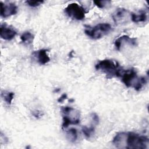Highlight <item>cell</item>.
I'll return each mask as SVG.
<instances>
[{
	"label": "cell",
	"instance_id": "obj_1",
	"mask_svg": "<svg viewBox=\"0 0 149 149\" xmlns=\"http://www.w3.org/2000/svg\"><path fill=\"white\" fill-rule=\"evenodd\" d=\"M113 144L118 148L147 149L149 140L144 136L134 132H119L112 140Z\"/></svg>",
	"mask_w": 149,
	"mask_h": 149
},
{
	"label": "cell",
	"instance_id": "obj_2",
	"mask_svg": "<svg viewBox=\"0 0 149 149\" xmlns=\"http://www.w3.org/2000/svg\"><path fill=\"white\" fill-rule=\"evenodd\" d=\"M122 83L127 87H133L136 91H140L147 83V78L139 77L135 69L132 68L123 70L120 77Z\"/></svg>",
	"mask_w": 149,
	"mask_h": 149
},
{
	"label": "cell",
	"instance_id": "obj_3",
	"mask_svg": "<svg viewBox=\"0 0 149 149\" xmlns=\"http://www.w3.org/2000/svg\"><path fill=\"white\" fill-rule=\"evenodd\" d=\"M97 70L101 71L107 75V78L120 77L123 69L118 62L112 59H103L98 61L95 65Z\"/></svg>",
	"mask_w": 149,
	"mask_h": 149
},
{
	"label": "cell",
	"instance_id": "obj_4",
	"mask_svg": "<svg viewBox=\"0 0 149 149\" xmlns=\"http://www.w3.org/2000/svg\"><path fill=\"white\" fill-rule=\"evenodd\" d=\"M112 30L111 24L107 23H98L94 26H85L84 33L90 38L94 40L101 38Z\"/></svg>",
	"mask_w": 149,
	"mask_h": 149
},
{
	"label": "cell",
	"instance_id": "obj_5",
	"mask_svg": "<svg viewBox=\"0 0 149 149\" xmlns=\"http://www.w3.org/2000/svg\"><path fill=\"white\" fill-rule=\"evenodd\" d=\"M65 12L69 17L76 20L84 19L86 13L84 8L76 3H69L65 8Z\"/></svg>",
	"mask_w": 149,
	"mask_h": 149
},
{
	"label": "cell",
	"instance_id": "obj_6",
	"mask_svg": "<svg viewBox=\"0 0 149 149\" xmlns=\"http://www.w3.org/2000/svg\"><path fill=\"white\" fill-rule=\"evenodd\" d=\"M130 16L131 13L128 10L123 8H119L115 10L112 17L116 24L121 25L128 23L131 19Z\"/></svg>",
	"mask_w": 149,
	"mask_h": 149
},
{
	"label": "cell",
	"instance_id": "obj_7",
	"mask_svg": "<svg viewBox=\"0 0 149 149\" xmlns=\"http://www.w3.org/2000/svg\"><path fill=\"white\" fill-rule=\"evenodd\" d=\"M1 5V16L6 18L15 15L17 12V6L13 3L0 2Z\"/></svg>",
	"mask_w": 149,
	"mask_h": 149
},
{
	"label": "cell",
	"instance_id": "obj_8",
	"mask_svg": "<svg viewBox=\"0 0 149 149\" xmlns=\"http://www.w3.org/2000/svg\"><path fill=\"white\" fill-rule=\"evenodd\" d=\"M17 31L14 27L8 25L6 23H3L0 26L1 37L7 41L12 40L16 35Z\"/></svg>",
	"mask_w": 149,
	"mask_h": 149
},
{
	"label": "cell",
	"instance_id": "obj_9",
	"mask_svg": "<svg viewBox=\"0 0 149 149\" xmlns=\"http://www.w3.org/2000/svg\"><path fill=\"white\" fill-rule=\"evenodd\" d=\"M61 111L63 115H65L72 119L73 121L74 125H77L80 122V114L78 110L74 109L71 107L65 106L61 107Z\"/></svg>",
	"mask_w": 149,
	"mask_h": 149
},
{
	"label": "cell",
	"instance_id": "obj_10",
	"mask_svg": "<svg viewBox=\"0 0 149 149\" xmlns=\"http://www.w3.org/2000/svg\"><path fill=\"white\" fill-rule=\"evenodd\" d=\"M114 44L116 48L118 51H120L123 45L125 44H128L131 46H136L137 45V41L136 38L130 37L127 35H123L115 40Z\"/></svg>",
	"mask_w": 149,
	"mask_h": 149
},
{
	"label": "cell",
	"instance_id": "obj_11",
	"mask_svg": "<svg viewBox=\"0 0 149 149\" xmlns=\"http://www.w3.org/2000/svg\"><path fill=\"white\" fill-rule=\"evenodd\" d=\"M33 55L37 58L38 62L40 65H45L50 61V58L48 55V49H40L34 51Z\"/></svg>",
	"mask_w": 149,
	"mask_h": 149
},
{
	"label": "cell",
	"instance_id": "obj_12",
	"mask_svg": "<svg viewBox=\"0 0 149 149\" xmlns=\"http://www.w3.org/2000/svg\"><path fill=\"white\" fill-rule=\"evenodd\" d=\"M131 20L134 23L144 22L147 20V12L144 10H140L137 12L131 13Z\"/></svg>",
	"mask_w": 149,
	"mask_h": 149
},
{
	"label": "cell",
	"instance_id": "obj_13",
	"mask_svg": "<svg viewBox=\"0 0 149 149\" xmlns=\"http://www.w3.org/2000/svg\"><path fill=\"white\" fill-rule=\"evenodd\" d=\"M20 40L21 42L24 45H29L32 44V42H33L34 36L29 31H26L23 33L20 36Z\"/></svg>",
	"mask_w": 149,
	"mask_h": 149
},
{
	"label": "cell",
	"instance_id": "obj_14",
	"mask_svg": "<svg viewBox=\"0 0 149 149\" xmlns=\"http://www.w3.org/2000/svg\"><path fill=\"white\" fill-rule=\"evenodd\" d=\"M14 93L11 91L5 90L1 91V97L8 105H10L12 104V100L14 98Z\"/></svg>",
	"mask_w": 149,
	"mask_h": 149
},
{
	"label": "cell",
	"instance_id": "obj_15",
	"mask_svg": "<svg viewBox=\"0 0 149 149\" xmlns=\"http://www.w3.org/2000/svg\"><path fill=\"white\" fill-rule=\"evenodd\" d=\"M67 139L71 142H74L76 141L78 137L77 130L75 128H70L66 132Z\"/></svg>",
	"mask_w": 149,
	"mask_h": 149
},
{
	"label": "cell",
	"instance_id": "obj_16",
	"mask_svg": "<svg viewBox=\"0 0 149 149\" xmlns=\"http://www.w3.org/2000/svg\"><path fill=\"white\" fill-rule=\"evenodd\" d=\"M81 130L84 135L87 138H90L94 134L95 132V129L93 126H90L88 127L86 126H83L81 128Z\"/></svg>",
	"mask_w": 149,
	"mask_h": 149
},
{
	"label": "cell",
	"instance_id": "obj_17",
	"mask_svg": "<svg viewBox=\"0 0 149 149\" xmlns=\"http://www.w3.org/2000/svg\"><path fill=\"white\" fill-rule=\"evenodd\" d=\"M94 3L99 8L102 9L111 3V1H94Z\"/></svg>",
	"mask_w": 149,
	"mask_h": 149
},
{
	"label": "cell",
	"instance_id": "obj_18",
	"mask_svg": "<svg viewBox=\"0 0 149 149\" xmlns=\"http://www.w3.org/2000/svg\"><path fill=\"white\" fill-rule=\"evenodd\" d=\"M25 3L31 7H37L39 5H41L44 3L43 1H32V0H28L25 1Z\"/></svg>",
	"mask_w": 149,
	"mask_h": 149
},
{
	"label": "cell",
	"instance_id": "obj_19",
	"mask_svg": "<svg viewBox=\"0 0 149 149\" xmlns=\"http://www.w3.org/2000/svg\"><path fill=\"white\" fill-rule=\"evenodd\" d=\"M91 117L95 125H97L99 122V117H98V115L95 113H92L91 115Z\"/></svg>",
	"mask_w": 149,
	"mask_h": 149
},
{
	"label": "cell",
	"instance_id": "obj_20",
	"mask_svg": "<svg viewBox=\"0 0 149 149\" xmlns=\"http://www.w3.org/2000/svg\"><path fill=\"white\" fill-rule=\"evenodd\" d=\"M68 98V95L66 93H64L63 94H62V95L58 98L57 100V101L59 103H62L66 99Z\"/></svg>",
	"mask_w": 149,
	"mask_h": 149
},
{
	"label": "cell",
	"instance_id": "obj_21",
	"mask_svg": "<svg viewBox=\"0 0 149 149\" xmlns=\"http://www.w3.org/2000/svg\"><path fill=\"white\" fill-rule=\"evenodd\" d=\"M33 115L35 118H38L41 116V113L40 112H39L38 111H36L33 112Z\"/></svg>",
	"mask_w": 149,
	"mask_h": 149
},
{
	"label": "cell",
	"instance_id": "obj_22",
	"mask_svg": "<svg viewBox=\"0 0 149 149\" xmlns=\"http://www.w3.org/2000/svg\"><path fill=\"white\" fill-rule=\"evenodd\" d=\"M60 91V88H56V89H55V90H54V91H56V92H58V91Z\"/></svg>",
	"mask_w": 149,
	"mask_h": 149
}]
</instances>
